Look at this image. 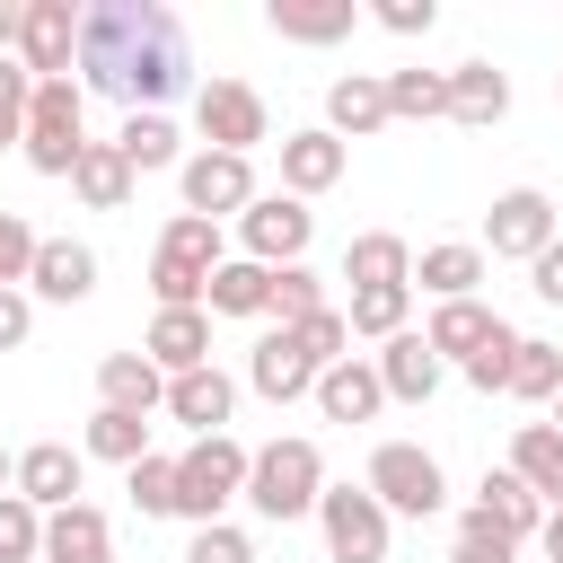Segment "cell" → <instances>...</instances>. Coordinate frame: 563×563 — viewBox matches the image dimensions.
<instances>
[{
	"instance_id": "obj_40",
	"label": "cell",
	"mask_w": 563,
	"mask_h": 563,
	"mask_svg": "<svg viewBox=\"0 0 563 563\" xmlns=\"http://www.w3.org/2000/svg\"><path fill=\"white\" fill-rule=\"evenodd\" d=\"M26 106H35V70L18 53H0V150L26 141Z\"/></svg>"
},
{
	"instance_id": "obj_47",
	"label": "cell",
	"mask_w": 563,
	"mask_h": 563,
	"mask_svg": "<svg viewBox=\"0 0 563 563\" xmlns=\"http://www.w3.org/2000/svg\"><path fill=\"white\" fill-rule=\"evenodd\" d=\"M185 563H255V537L246 528H194V545H185Z\"/></svg>"
},
{
	"instance_id": "obj_52",
	"label": "cell",
	"mask_w": 563,
	"mask_h": 563,
	"mask_svg": "<svg viewBox=\"0 0 563 563\" xmlns=\"http://www.w3.org/2000/svg\"><path fill=\"white\" fill-rule=\"evenodd\" d=\"M537 545H545V563H563V501L545 510V528H537Z\"/></svg>"
},
{
	"instance_id": "obj_9",
	"label": "cell",
	"mask_w": 563,
	"mask_h": 563,
	"mask_svg": "<svg viewBox=\"0 0 563 563\" xmlns=\"http://www.w3.org/2000/svg\"><path fill=\"white\" fill-rule=\"evenodd\" d=\"M194 132H202V150L246 158V150L273 132V114H264V97H255L246 79H202V88H194Z\"/></svg>"
},
{
	"instance_id": "obj_50",
	"label": "cell",
	"mask_w": 563,
	"mask_h": 563,
	"mask_svg": "<svg viewBox=\"0 0 563 563\" xmlns=\"http://www.w3.org/2000/svg\"><path fill=\"white\" fill-rule=\"evenodd\" d=\"M528 290H537L545 308H563V238H554V246H545V255L528 264Z\"/></svg>"
},
{
	"instance_id": "obj_16",
	"label": "cell",
	"mask_w": 563,
	"mask_h": 563,
	"mask_svg": "<svg viewBox=\"0 0 563 563\" xmlns=\"http://www.w3.org/2000/svg\"><path fill=\"white\" fill-rule=\"evenodd\" d=\"M141 352H150L167 378L211 369V308H158V317H150V334H141Z\"/></svg>"
},
{
	"instance_id": "obj_45",
	"label": "cell",
	"mask_w": 563,
	"mask_h": 563,
	"mask_svg": "<svg viewBox=\"0 0 563 563\" xmlns=\"http://www.w3.org/2000/svg\"><path fill=\"white\" fill-rule=\"evenodd\" d=\"M35 229H26V211H0V290H18L26 273H35Z\"/></svg>"
},
{
	"instance_id": "obj_7",
	"label": "cell",
	"mask_w": 563,
	"mask_h": 563,
	"mask_svg": "<svg viewBox=\"0 0 563 563\" xmlns=\"http://www.w3.org/2000/svg\"><path fill=\"white\" fill-rule=\"evenodd\" d=\"M554 238H563V211H554L545 185H510V194H493V211H484V255L537 264Z\"/></svg>"
},
{
	"instance_id": "obj_55",
	"label": "cell",
	"mask_w": 563,
	"mask_h": 563,
	"mask_svg": "<svg viewBox=\"0 0 563 563\" xmlns=\"http://www.w3.org/2000/svg\"><path fill=\"white\" fill-rule=\"evenodd\" d=\"M554 97H563V70H554Z\"/></svg>"
},
{
	"instance_id": "obj_21",
	"label": "cell",
	"mask_w": 563,
	"mask_h": 563,
	"mask_svg": "<svg viewBox=\"0 0 563 563\" xmlns=\"http://www.w3.org/2000/svg\"><path fill=\"white\" fill-rule=\"evenodd\" d=\"M97 405H114V413H158V405H167V369H158L150 352H106V361H97Z\"/></svg>"
},
{
	"instance_id": "obj_38",
	"label": "cell",
	"mask_w": 563,
	"mask_h": 563,
	"mask_svg": "<svg viewBox=\"0 0 563 563\" xmlns=\"http://www.w3.org/2000/svg\"><path fill=\"white\" fill-rule=\"evenodd\" d=\"M0 563H44V510L26 493H0Z\"/></svg>"
},
{
	"instance_id": "obj_32",
	"label": "cell",
	"mask_w": 563,
	"mask_h": 563,
	"mask_svg": "<svg viewBox=\"0 0 563 563\" xmlns=\"http://www.w3.org/2000/svg\"><path fill=\"white\" fill-rule=\"evenodd\" d=\"M79 457H106V466H141L150 457V413H114V405H97L88 413V440H79Z\"/></svg>"
},
{
	"instance_id": "obj_46",
	"label": "cell",
	"mask_w": 563,
	"mask_h": 563,
	"mask_svg": "<svg viewBox=\"0 0 563 563\" xmlns=\"http://www.w3.org/2000/svg\"><path fill=\"white\" fill-rule=\"evenodd\" d=\"M290 334H299V343H308L325 369H334V361H352V325H343V308H317V317H299Z\"/></svg>"
},
{
	"instance_id": "obj_14",
	"label": "cell",
	"mask_w": 563,
	"mask_h": 563,
	"mask_svg": "<svg viewBox=\"0 0 563 563\" xmlns=\"http://www.w3.org/2000/svg\"><path fill=\"white\" fill-rule=\"evenodd\" d=\"M343 167H352V150L325 132V123H308V132H282V194H334L343 185Z\"/></svg>"
},
{
	"instance_id": "obj_12",
	"label": "cell",
	"mask_w": 563,
	"mask_h": 563,
	"mask_svg": "<svg viewBox=\"0 0 563 563\" xmlns=\"http://www.w3.org/2000/svg\"><path fill=\"white\" fill-rule=\"evenodd\" d=\"M18 62H26L35 79H70V62H79V9H70V0H26Z\"/></svg>"
},
{
	"instance_id": "obj_31",
	"label": "cell",
	"mask_w": 563,
	"mask_h": 563,
	"mask_svg": "<svg viewBox=\"0 0 563 563\" xmlns=\"http://www.w3.org/2000/svg\"><path fill=\"white\" fill-rule=\"evenodd\" d=\"M211 317H273V264H246V255H229L220 273H211V299H202Z\"/></svg>"
},
{
	"instance_id": "obj_43",
	"label": "cell",
	"mask_w": 563,
	"mask_h": 563,
	"mask_svg": "<svg viewBox=\"0 0 563 563\" xmlns=\"http://www.w3.org/2000/svg\"><path fill=\"white\" fill-rule=\"evenodd\" d=\"M317 308H325V282H317L308 264H282V273H273V317L299 325V317H317Z\"/></svg>"
},
{
	"instance_id": "obj_19",
	"label": "cell",
	"mask_w": 563,
	"mask_h": 563,
	"mask_svg": "<svg viewBox=\"0 0 563 563\" xmlns=\"http://www.w3.org/2000/svg\"><path fill=\"white\" fill-rule=\"evenodd\" d=\"M396 114H387V79L378 70H352V79H334L325 88V132L334 141H369V132H387Z\"/></svg>"
},
{
	"instance_id": "obj_54",
	"label": "cell",
	"mask_w": 563,
	"mask_h": 563,
	"mask_svg": "<svg viewBox=\"0 0 563 563\" xmlns=\"http://www.w3.org/2000/svg\"><path fill=\"white\" fill-rule=\"evenodd\" d=\"M554 431H563V396H554Z\"/></svg>"
},
{
	"instance_id": "obj_22",
	"label": "cell",
	"mask_w": 563,
	"mask_h": 563,
	"mask_svg": "<svg viewBox=\"0 0 563 563\" xmlns=\"http://www.w3.org/2000/svg\"><path fill=\"white\" fill-rule=\"evenodd\" d=\"M264 26L282 44H343L361 26V9L352 0H264Z\"/></svg>"
},
{
	"instance_id": "obj_30",
	"label": "cell",
	"mask_w": 563,
	"mask_h": 563,
	"mask_svg": "<svg viewBox=\"0 0 563 563\" xmlns=\"http://www.w3.org/2000/svg\"><path fill=\"white\" fill-rule=\"evenodd\" d=\"M70 194H79L88 211H123V202H132V158H123L114 141H88L79 167H70Z\"/></svg>"
},
{
	"instance_id": "obj_39",
	"label": "cell",
	"mask_w": 563,
	"mask_h": 563,
	"mask_svg": "<svg viewBox=\"0 0 563 563\" xmlns=\"http://www.w3.org/2000/svg\"><path fill=\"white\" fill-rule=\"evenodd\" d=\"M123 493H132V510H141V519H176V457H158V449H150V457L123 475Z\"/></svg>"
},
{
	"instance_id": "obj_37",
	"label": "cell",
	"mask_w": 563,
	"mask_h": 563,
	"mask_svg": "<svg viewBox=\"0 0 563 563\" xmlns=\"http://www.w3.org/2000/svg\"><path fill=\"white\" fill-rule=\"evenodd\" d=\"M405 308H413V290H352L343 299V325L369 334V343H396L405 334Z\"/></svg>"
},
{
	"instance_id": "obj_3",
	"label": "cell",
	"mask_w": 563,
	"mask_h": 563,
	"mask_svg": "<svg viewBox=\"0 0 563 563\" xmlns=\"http://www.w3.org/2000/svg\"><path fill=\"white\" fill-rule=\"evenodd\" d=\"M246 466H255V449H246V440H229V431L194 440V449L176 457V519L220 528V510H229V501H246Z\"/></svg>"
},
{
	"instance_id": "obj_44",
	"label": "cell",
	"mask_w": 563,
	"mask_h": 563,
	"mask_svg": "<svg viewBox=\"0 0 563 563\" xmlns=\"http://www.w3.org/2000/svg\"><path fill=\"white\" fill-rule=\"evenodd\" d=\"M510 352H519V334H510V325H493V343H484L475 361H457V369H466V387H475V396H510Z\"/></svg>"
},
{
	"instance_id": "obj_36",
	"label": "cell",
	"mask_w": 563,
	"mask_h": 563,
	"mask_svg": "<svg viewBox=\"0 0 563 563\" xmlns=\"http://www.w3.org/2000/svg\"><path fill=\"white\" fill-rule=\"evenodd\" d=\"M150 299L158 308H202L211 299V264H194V255H150Z\"/></svg>"
},
{
	"instance_id": "obj_6",
	"label": "cell",
	"mask_w": 563,
	"mask_h": 563,
	"mask_svg": "<svg viewBox=\"0 0 563 563\" xmlns=\"http://www.w3.org/2000/svg\"><path fill=\"white\" fill-rule=\"evenodd\" d=\"M317 528H325V554L334 563H387V537H396V519H387V501L369 484H325Z\"/></svg>"
},
{
	"instance_id": "obj_41",
	"label": "cell",
	"mask_w": 563,
	"mask_h": 563,
	"mask_svg": "<svg viewBox=\"0 0 563 563\" xmlns=\"http://www.w3.org/2000/svg\"><path fill=\"white\" fill-rule=\"evenodd\" d=\"M519 554V537H501L475 501H466V519H457V545H449V563H510Z\"/></svg>"
},
{
	"instance_id": "obj_13",
	"label": "cell",
	"mask_w": 563,
	"mask_h": 563,
	"mask_svg": "<svg viewBox=\"0 0 563 563\" xmlns=\"http://www.w3.org/2000/svg\"><path fill=\"white\" fill-rule=\"evenodd\" d=\"M79 484H88V457L70 449V440H35V449H18V493L53 519V510H70L79 501Z\"/></svg>"
},
{
	"instance_id": "obj_10",
	"label": "cell",
	"mask_w": 563,
	"mask_h": 563,
	"mask_svg": "<svg viewBox=\"0 0 563 563\" xmlns=\"http://www.w3.org/2000/svg\"><path fill=\"white\" fill-rule=\"evenodd\" d=\"M176 185H185V211H194V220H238V211L264 194L255 167L229 158V150H194V158L176 167Z\"/></svg>"
},
{
	"instance_id": "obj_29",
	"label": "cell",
	"mask_w": 563,
	"mask_h": 563,
	"mask_svg": "<svg viewBox=\"0 0 563 563\" xmlns=\"http://www.w3.org/2000/svg\"><path fill=\"white\" fill-rule=\"evenodd\" d=\"M501 114H510V79H501L493 62H457V70H449V123H475V132H484V123H501Z\"/></svg>"
},
{
	"instance_id": "obj_24",
	"label": "cell",
	"mask_w": 563,
	"mask_h": 563,
	"mask_svg": "<svg viewBox=\"0 0 563 563\" xmlns=\"http://www.w3.org/2000/svg\"><path fill=\"white\" fill-rule=\"evenodd\" d=\"M44 563H114V528L97 501H70L44 519Z\"/></svg>"
},
{
	"instance_id": "obj_33",
	"label": "cell",
	"mask_w": 563,
	"mask_h": 563,
	"mask_svg": "<svg viewBox=\"0 0 563 563\" xmlns=\"http://www.w3.org/2000/svg\"><path fill=\"white\" fill-rule=\"evenodd\" d=\"M114 150L132 158V176H150V167H185V132H176V114H123Z\"/></svg>"
},
{
	"instance_id": "obj_1",
	"label": "cell",
	"mask_w": 563,
	"mask_h": 563,
	"mask_svg": "<svg viewBox=\"0 0 563 563\" xmlns=\"http://www.w3.org/2000/svg\"><path fill=\"white\" fill-rule=\"evenodd\" d=\"M79 88L114 97L123 114H167L194 88V44L167 0H97L79 9Z\"/></svg>"
},
{
	"instance_id": "obj_34",
	"label": "cell",
	"mask_w": 563,
	"mask_h": 563,
	"mask_svg": "<svg viewBox=\"0 0 563 563\" xmlns=\"http://www.w3.org/2000/svg\"><path fill=\"white\" fill-rule=\"evenodd\" d=\"M510 396H519V405H554V396H563V343L519 334V352H510Z\"/></svg>"
},
{
	"instance_id": "obj_42",
	"label": "cell",
	"mask_w": 563,
	"mask_h": 563,
	"mask_svg": "<svg viewBox=\"0 0 563 563\" xmlns=\"http://www.w3.org/2000/svg\"><path fill=\"white\" fill-rule=\"evenodd\" d=\"M158 246H167V255H194V264H211V273L229 264V255H220V220H194V211H176V220L158 229Z\"/></svg>"
},
{
	"instance_id": "obj_5",
	"label": "cell",
	"mask_w": 563,
	"mask_h": 563,
	"mask_svg": "<svg viewBox=\"0 0 563 563\" xmlns=\"http://www.w3.org/2000/svg\"><path fill=\"white\" fill-rule=\"evenodd\" d=\"M361 484L387 501V519H431V510L449 501V475H440V457H431L422 440H378Z\"/></svg>"
},
{
	"instance_id": "obj_53",
	"label": "cell",
	"mask_w": 563,
	"mask_h": 563,
	"mask_svg": "<svg viewBox=\"0 0 563 563\" xmlns=\"http://www.w3.org/2000/svg\"><path fill=\"white\" fill-rule=\"evenodd\" d=\"M0 493H18V457L9 449H0Z\"/></svg>"
},
{
	"instance_id": "obj_20",
	"label": "cell",
	"mask_w": 563,
	"mask_h": 563,
	"mask_svg": "<svg viewBox=\"0 0 563 563\" xmlns=\"http://www.w3.org/2000/svg\"><path fill=\"white\" fill-rule=\"evenodd\" d=\"M343 282L352 290H413V246L396 229H361L343 246Z\"/></svg>"
},
{
	"instance_id": "obj_48",
	"label": "cell",
	"mask_w": 563,
	"mask_h": 563,
	"mask_svg": "<svg viewBox=\"0 0 563 563\" xmlns=\"http://www.w3.org/2000/svg\"><path fill=\"white\" fill-rule=\"evenodd\" d=\"M369 18H378L387 35H431V26H440V9H431V0H378Z\"/></svg>"
},
{
	"instance_id": "obj_26",
	"label": "cell",
	"mask_w": 563,
	"mask_h": 563,
	"mask_svg": "<svg viewBox=\"0 0 563 563\" xmlns=\"http://www.w3.org/2000/svg\"><path fill=\"white\" fill-rule=\"evenodd\" d=\"M510 475L554 510V501H563V431H554V422H519V431H510Z\"/></svg>"
},
{
	"instance_id": "obj_35",
	"label": "cell",
	"mask_w": 563,
	"mask_h": 563,
	"mask_svg": "<svg viewBox=\"0 0 563 563\" xmlns=\"http://www.w3.org/2000/svg\"><path fill=\"white\" fill-rule=\"evenodd\" d=\"M387 114H396V123L449 114V70H387Z\"/></svg>"
},
{
	"instance_id": "obj_28",
	"label": "cell",
	"mask_w": 563,
	"mask_h": 563,
	"mask_svg": "<svg viewBox=\"0 0 563 563\" xmlns=\"http://www.w3.org/2000/svg\"><path fill=\"white\" fill-rule=\"evenodd\" d=\"M475 510H484V519H493L501 537H519V545H528V537L545 528V501H537V493H528V484H519L510 466H484V484H475Z\"/></svg>"
},
{
	"instance_id": "obj_25",
	"label": "cell",
	"mask_w": 563,
	"mask_h": 563,
	"mask_svg": "<svg viewBox=\"0 0 563 563\" xmlns=\"http://www.w3.org/2000/svg\"><path fill=\"white\" fill-rule=\"evenodd\" d=\"M484 264H493V255H484L475 238H440V246H422V255H413V282H422L431 299H475Z\"/></svg>"
},
{
	"instance_id": "obj_18",
	"label": "cell",
	"mask_w": 563,
	"mask_h": 563,
	"mask_svg": "<svg viewBox=\"0 0 563 563\" xmlns=\"http://www.w3.org/2000/svg\"><path fill=\"white\" fill-rule=\"evenodd\" d=\"M26 290H35V299H53V308H79V299L97 290V246H79V238H44V246H35V273H26Z\"/></svg>"
},
{
	"instance_id": "obj_2",
	"label": "cell",
	"mask_w": 563,
	"mask_h": 563,
	"mask_svg": "<svg viewBox=\"0 0 563 563\" xmlns=\"http://www.w3.org/2000/svg\"><path fill=\"white\" fill-rule=\"evenodd\" d=\"M317 501H325V457H317V440H264L255 449V466H246V510L255 519H273V528H290V519H317Z\"/></svg>"
},
{
	"instance_id": "obj_4",
	"label": "cell",
	"mask_w": 563,
	"mask_h": 563,
	"mask_svg": "<svg viewBox=\"0 0 563 563\" xmlns=\"http://www.w3.org/2000/svg\"><path fill=\"white\" fill-rule=\"evenodd\" d=\"M26 167L35 176H70L79 150H88V88L79 79H35V106H26Z\"/></svg>"
},
{
	"instance_id": "obj_49",
	"label": "cell",
	"mask_w": 563,
	"mask_h": 563,
	"mask_svg": "<svg viewBox=\"0 0 563 563\" xmlns=\"http://www.w3.org/2000/svg\"><path fill=\"white\" fill-rule=\"evenodd\" d=\"M26 334H35V299L26 290H0V352H18Z\"/></svg>"
},
{
	"instance_id": "obj_27",
	"label": "cell",
	"mask_w": 563,
	"mask_h": 563,
	"mask_svg": "<svg viewBox=\"0 0 563 563\" xmlns=\"http://www.w3.org/2000/svg\"><path fill=\"white\" fill-rule=\"evenodd\" d=\"M493 325H501V317H493L484 299H440L431 325H422V343H431L440 361H475V352L493 343Z\"/></svg>"
},
{
	"instance_id": "obj_23",
	"label": "cell",
	"mask_w": 563,
	"mask_h": 563,
	"mask_svg": "<svg viewBox=\"0 0 563 563\" xmlns=\"http://www.w3.org/2000/svg\"><path fill=\"white\" fill-rule=\"evenodd\" d=\"M378 405H387V387H378V361H361V352L317 378V413L325 422H378Z\"/></svg>"
},
{
	"instance_id": "obj_51",
	"label": "cell",
	"mask_w": 563,
	"mask_h": 563,
	"mask_svg": "<svg viewBox=\"0 0 563 563\" xmlns=\"http://www.w3.org/2000/svg\"><path fill=\"white\" fill-rule=\"evenodd\" d=\"M18 35H26V0H0V53H18Z\"/></svg>"
},
{
	"instance_id": "obj_11",
	"label": "cell",
	"mask_w": 563,
	"mask_h": 563,
	"mask_svg": "<svg viewBox=\"0 0 563 563\" xmlns=\"http://www.w3.org/2000/svg\"><path fill=\"white\" fill-rule=\"evenodd\" d=\"M317 378H325V361H317L290 325L255 334V352H246V387H255L264 405H299V396H317Z\"/></svg>"
},
{
	"instance_id": "obj_15",
	"label": "cell",
	"mask_w": 563,
	"mask_h": 563,
	"mask_svg": "<svg viewBox=\"0 0 563 563\" xmlns=\"http://www.w3.org/2000/svg\"><path fill=\"white\" fill-rule=\"evenodd\" d=\"M229 413H238V378L211 361V369H185V378H167V422H185L194 440H211V431H229Z\"/></svg>"
},
{
	"instance_id": "obj_17",
	"label": "cell",
	"mask_w": 563,
	"mask_h": 563,
	"mask_svg": "<svg viewBox=\"0 0 563 563\" xmlns=\"http://www.w3.org/2000/svg\"><path fill=\"white\" fill-rule=\"evenodd\" d=\"M440 378H449V361H440L413 325H405L396 343H378V387H387V405H431Z\"/></svg>"
},
{
	"instance_id": "obj_8",
	"label": "cell",
	"mask_w": 563,
	"mask_h": 563,
	"mask_svg": "<svg viewBox=\"0 0 563 563\" xmlns=\"http://www.w3.org/2000/svg\"><path fill=\"white\" fill-rule=\"evenodd\" d=\"M308 238H317V211L299 202V194H255L246 211H238V246H246V264H308Z\"/></svg>"
}]
</instances>
